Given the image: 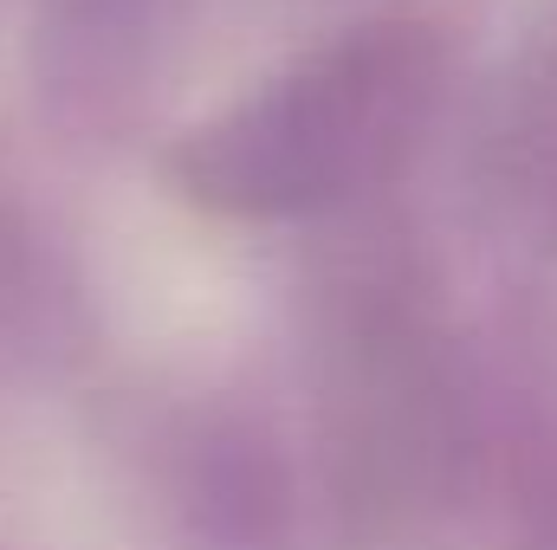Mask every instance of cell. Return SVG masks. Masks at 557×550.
<instances>
[{"label": "cell", "mask_w": 557, "mask_h": 550, "mask_svg": "<svg viewBox=\"0 0 557 550\" xmlns=\"http://www.w3.org/2000/svg\"><path fill=\"white\" fill-rule=\"evenodd\" d=\"M169 0H39V91L72 130L131 117L162 52Z\"/></svg>", "instance_id": "cell-2"}, {"label": "cell", "mask_w": 557, "mask_h": 550, "mask_svg": "<svg viewBox=\"0 0 557 550\" xmlns=\"http://www.w3.org/2000/svg\"><path fill=\"white\" fill-rule=\"evenodd\" d=\"M434 91L441 39L421 20H370L201 124L175 175L214 214H324L416 149Z\"/></svg>", "instance_id": "cell-1"}]
</instances>
